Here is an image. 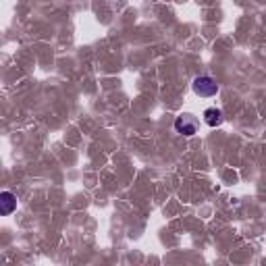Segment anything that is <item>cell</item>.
<instances>
[{"instance_id":"4","label":"cell","mask_w":266,"mask_h":266,"mask_svg":"<svg viewBox=\"0 0 266 266\" xmlns=\"http://www.w3.org/2000/svg\"><path fill=\"white\" fill-rule=\"evenodd\" d=\"M204 123L208 127H218V125H223V112L218 110V108H206L204 110Z\"/></svg>"},{"instance_id":"2","label":"cell","mask_w":266,"mask_h":266,"mask_svg":"<svg viewBox=\"0 0 266 266\" xmlns=\"http://www.w3.org/2000/svg\"><path fill=\"white\" fill-rule=\"evenodd\" d=\"M193 91L198 96L202 98H212L216 91H218V84H216V79L212 77H208V75H200V77H195L193 79V84H191Z\"/></svg>"},{"instance_id":"1","label":"cell","mask_w":266,"mask_h":266,"mask_svg":"<svg viewBox=\"0 0 266 266\" xmlns=\"http://www.w3.org/2000/svg\"><path fill=\"white\" fill-rule=\"evenodd\" d=\"M198 129H200V121L195 119L191 112H181L179 117L175 119V131L185 135V137L195 135V133H198Z\"/></svg>"},{"instance_id":"3","label":"cell","mask_w":266,"mask_h":266,"mask_svg":"<svg viewBox=\"0 0 266 266\" xmlns=\"http://www.w3.org/2000/svg\"><path fill=\"white\" fill-rule=\"evenodd\" d=\"M15 208H17V198L10 191H2L0 193V214L2 216H8V214H13L15 212Z\"/></svg>"}]
</instances>
